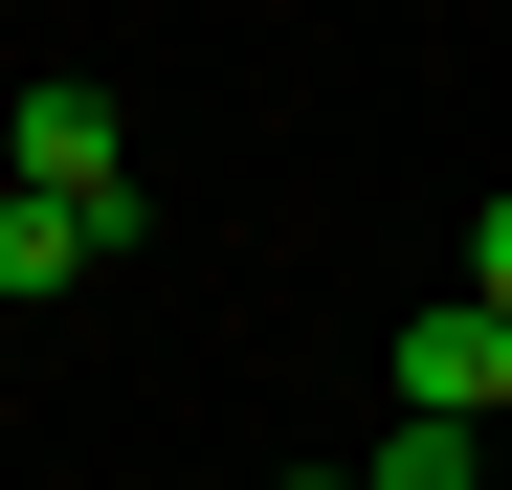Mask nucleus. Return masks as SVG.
Here are the masks:
<instances>
[{
	"label": "nucleus",
	"mask_w": 512,
	"mask_h": 490,
	"mask_svg": "<svg viewBox=\"0 0 512 490\" xmlns=\"http://www.w3.org/2000/svg\"><path fill=\"white\" fill-rule=\"evenodd\" d=\"M468 312H490V335H512V201L468 223Z\"/></svg>",
	"instance_id": "obj_5"
},
{
	"label": "nucleus",
	"mask_w": 512,
	"mask_h": 490,
	"mask_svg": "<svg viewBox=\"0 0 512 490\" xmlns=\"http://www.w3.org/2000/svg\"><path fill=\"white\" fill-rule=\"evenodd\" d=\"M357 490H468V424H379V446H357Z\"/></svg>",
	"instance_id": "obj_4"
},
{
	"label": "nucleus",
	"mask_w": 512,
	"mask_h": 490,
	"mask_svg": "<svg viewBox=\"0 0 512 490\" xmlns=\"http://www.w3.org/2000/svg\"><path fill=\"white\" fill-rule=\"evenodd\" d=\"M90 245H112V223H67V201H0V290H23V312H45V290H90Z\"/></svg>",
	"instance_id": "obj_3"
},
{
	"label": "nucleus",
	"mask_w": 512,
	"mask_h": 490,
	"mask_svg": "<svg viewBox=\"0 0 512 490\" xmlns=\"http://www.w3.org/2000/svg\"><path fill=\"white\" fill-rule=\"evenodd\" d=\"M401 424H512V335H490L468 290H446V312L401 335Z\"/></svg>",
	"instance_id": "obj_2"
},
{
	"label": "nucleus",
	"mask_w": 512,
	"mask_h": 490,
	"mask_svg": "<svg viewBox=\"0 0 512 490\" xmlns=\"http://www.w3.org/2000/svg\"><path fill=\"white\" fill-rule=\"evenodd\" d=\"M0 201L134 223V134H112V90H23V112H0Z\"/></svg>",
	"instance_id": "obj_1"
},
{
	"label": "nucleus",
	"mask_w": 512,
	"mask_h": 490,
	"mask_svg": "<svg viewBox=\"0 0 512 490\" xmlns=\"http://www.w3.org/2000/svg\"><path fill=\"white\" fill-rule=\"evenodd\" d=\"M290 490H357V468H290Z\"/></svg>",
	"instance_id": "obj_6"
}]
</instances>
